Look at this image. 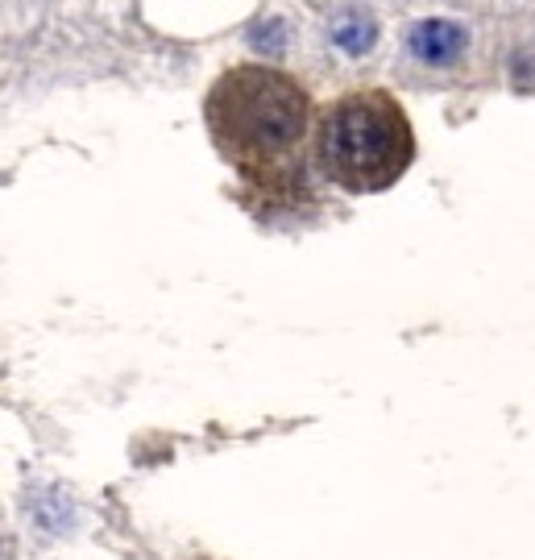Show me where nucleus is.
<instances>
[{
	"mask_svg": "<svg viewBox=\"0 0 535 560\" xmlns=\"http://www.w3.org/2000/svg\"><path fill=\"white\" fill-rule=\"evenodd\" d=\"M212 125L245 171L275 175L303 145L307 96L270 67H241L212 96Z\"/></svg>",
	"mask_w": 535,
	"mask_h": 560,
	"instance_id": "1",
	"label": "nucleus"
},
{
	"mask_svg": "<svg viewBox=\"0 0 535 560\" xmlns=\"http://www.w3.org/2000/svg\"><path fill=\"white\" fill-rule=\"evenodd\" d=\"M416 159V133L403 104L386 92H353L319 125V166L345 191H386Z\"/></svg>",
	"mask_w": 535,
	"mask_h": 560,
	"instance_id": "2",
	"label": "nucleus"
},
{
	"mask_svg": "<svg viewBox=\"0 0 535 560\" xmlns=\"http://www.w3.org/2000/svg\"><path fill=\"white\" fill-rule=\"evenodd\" d=\"M465 25H456L449 18H428L411 25V34H407V50L416 55L419 62H428V67H449L456 62V55L465 50Z\"/></svg>",
	"mask_w": 535,
	"mask_h": 560,
	"instance_id": "3",
	"label": "nucleus"
},
{
	"mask_svg": "<svg viewBox=\"0 0 535 560\" xmlns=\"http://www.w3.org/2000/svg\"><path fill=\"white\" fill-rule=\"evenodd\" d=\"M333 38H337L349 55H361V50H370V42H374V21L349 13V18H340L337 25H333Z\"/></svg>",
	"mask_w": 535,
	"mask_h": 560,
	"instance_id": "4",
	"label": "nucleus"
}]
</instances>
